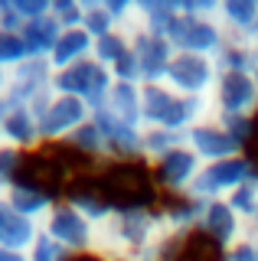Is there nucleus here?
<instances>
[{
    "instance_id": "1",
    "label": "nucleus",
    "mask_w": 258,
    "mask_h": 261,
    "mask_svg": "<svg viewBox=\"0 0 258 261\" xmlns=\"http://www.w3.org/2000/svg\"><path fill=\"white\" fill-rule=\"evenodd\" d=\"M160 222V202L157 206H118L115 216L105 225H98L95 258L98 261H131L138 255H147L164 239Z\"/></svg>"
},
{
    "instance_id": "2",
    "label": "nucleus",
    "mask_w": 258,
    "mask_h": 261,
    "mask_svg": "<svg viewBox=\"0 0 258 261\" xmlns=\"http://www.w3.org/2000/svg\"><path fill=\"white\" fill-rule=\"evenodd\" d=\"M206 118H213V105L203 101V98L176 95L164 82L160 85H141V121H144V127H157V130H170V134L187 137V130L196 127Z\"/></svg>"
},
{
    "instance_id": "3",
    "label": "nucleus",
    "mask_w": 258,
    "mask_h": 261,
    "mask_svg": "<svg viewBox=\"0 0 258 261\" xmlns=\"http://www.w3.org/2000/svg\"><path fill=\"white\" fill-rule=\"evenodd\" d=\"M180 20L170 33V43L176 53L187 56H206V59H216L222 53V46L229 43L225 30L216 20V10H219V0H180Z\"/></svg>"
},
{
    "instance_id": "4",
    "label": "nucleus",
    "mask_w": 258,
    "mask_h": 261,
    "mask_svg": "<svg viewBox=\"0 0 258 261\" xmlns=\"http://www.w3.org/2000/svg\"><path fill=\"white\" fill-rule=\"evenodd\" d=\"M92 179L115 206H157L160 202L150 167L144 163H105L92 170Z\"/></svg>"
},
{
    "instance_id": "5",
    "label": "nucleus",
    "mask_w": 258,
    "mask_h": 261,
    "mask_svg": "<svg viewBox=\"0 0 258 261\" xmlns=\"http://www.w3.org/2000/svg\"><path fill=\"white\" fill-rule=\"evenodd\" d=\"M53 79H56V72H53V65L46 59H27L23 65H17L13 72H7L4 101L10 105V108L39 111L56 95Z\"/></svg>"
},
{
    "instance_id": "6",
    "label": "nucleus",
    "mask_w": 258,
    "mask_h": 261,
    "mask_svg": "<svg viewBox=\"0 0 258 261\" xmlns=\"http://www.w3.org/2000/svg\"><path fill=\"white\" fill-rule=\"evenodd\" d=\"M39 232L49 235V239L66 248L72 258H88L95 255V242H98V228H95L82 212H75L66 199H59L53 206V212L43 219Z\"/></svg>"
},
{
    "instance_id": "7",
    "label": "nucleus",
    "mask_w": 258,
    "mask_h": 261,
    "mask_svg": "<svg viewBox=\"0 0 258 261\" xmlns=\"http://www.w3.org/2000/svg\"><path fill=\"white\" fill-rule=\"evenodd\" d=\"M258 173V163L252 153H239V157L219 160V163H203L196 183H193L190 196L199 202H213V199H229L245 179H252Z\"/></svg>"
},
{
    "instance_id": "8",
    "label": "nucleus",
    "mask_w": 258,
    "mask_h": 261,
    "mask_svg": "<svg viewBox=\"0 0 258 261\" xmlns=\"http://www.w3.org/2000/svg\"><path fill=\"white\" fill-rule=\"evenodd\" d=\"M53 85H56L59 95L79 98V101H85L92 111H98L105 105V98H108V92H111V85H115V75H111L101 62L85 59V62L72 65V69L56 72Z\"/></svg>"
},
{
    "instance_id": "9",
    "label": "nucleus",
    "mask_w": 258,
    "mask_h": 261,
    "mask_svg": "<svg viewBox=\"0 0 258 261\" xmlns=\"http://www.w3.org/2000/svg\"><path fill=\"white\" fill-rule=\"evenodd\" d=\"M36 118H39L43 147H62L79 127L92 121V108H88L85 101H79V98H69V95L56 92L49 101L36 111Z\"/></svg>"
},
{
    "instance_id": "10",
    "label": "nucleus",
    "mask_w": 258,
    "mask_h": 261,
    "mask_svg": "<svg viewBox=\"0 0 258 261\" xmlns=\"http://www.w3.org/2000/svg\"><path fill=\"white\" fill-rule=\"evenodd\" d=\"M209 105L216 118H258V85L252 72H219Z\"/></svg>"
},
{
    "instance_id": "11",
    "label": "nucleus",
    "mask_w": 258,
    "mask_h": 261,
    "mask_svg": "<svg viewBox=\"0 0 258 261\" xmlns=\"http://www.w3.org/2000/svg\"><path fill=\"white\" fill-rule=\"evenodd\" d=\"M216 79H219V65H216V59L176 53L170 69H167V75H164V85L173 88L176 95L209 101V95H213V88H216Z\"/></svg>"
},
{
    "instance_id": "12",
    "label": "nucleus",
    "mask_w": 258,
    "mask_h": 261,
    "mask_svg": "<svg viewBox=\"0 0 258 261\" xmlns=\"http://www.w3.org/2000/svg\"><path fill=\"white\" fill-rule=\"evenodd\" d=\"M199 170H203L199 157L187 144H180L150 167V176H154V186H157L160 199H176V196H190Z\"/></svg>"
},
{
    "instance_id": "13",
    "label": "nucleus",
    "mask_w": 258,
    "mask_h": 261,
    "mask_svg": "<svg viewBox=\"0 0 258 261\" xmlns=\"http://www.w3.org/2000/svg\"><path fill=\"white\" fill-rule=\"evenodd\" d=\"M196 235L203 242H209L216 251H222V248H229V245L242 242L245 235H252V228L236 216V209L225 199H213V202H203V216H199Z\"/></svg>"
},
{
    "instance_id": "14",
    "label": "nucleus",
    "mask_w": 258,
    "mask_h": 261,
    "mask_svg": "<svg viewBox=\"0 0 258 261\" xmlns=\"http://www.w3.org/2000/svg\"><path fill=\"white\" fill-rule=\"evenodd\" d=\"M131 49H134V65H138V79L141 85H160L170 69L176 49L170 39L154 36L147 30H134L131 33Z\"/></svg>"
},
{
    "instance_id": "15",
    "label": "nucleus",
    "mask_w": 258,
    "mask_h": 261,
    "mask_svg": "<svg viewBox=\"0 0 258 261\" xmlns=\"http://www.w3.org/2000/svg\"><path fill=\"white\" fill-rule=\"evenodd\" d=\"M187 147L199 157V163H219V160H229V157L245 153L239 147V141L225 130V124L216 118V114L187 130Z\"/></svg>"
},
{
    "instance_id": "16",
    "label": "nucleus",
    "mask_w": 258,
    "mask_h": 261,
    "mask_svg": "<svg viewBox=\"0 0 258 261\" xmlns=\"http://www.w3.org/2000/svg\"><path fill=\"white\" fill-rule=\"evenodd\" d=\"M59 199H62L59 193L46 190L43 183H36V179H30V176H23L20 183H13L10 190L4 193V202H7V206L17 212V216L36 222V225H43V219L53 212V206Z\"/></svg>"
},
{
    "instance_id": "17",
    "label": "nucleus",
    "mask_w": 258,
    "mask_h": 261,
    "mask_svg": "<svg viewBox=\"0 0 258 261\" xmlns=\"http://www.w3.org/2000/svg\"><path fill=\"white\" fill-rule=\"evenodd\" d=\"M0 144L13 147L20 153H36L43 150V134H39V118L30 108H10L7 105L0 114Z\"/></svg>"
},
{
    "instance_id": "18",
    "label": "nucleus",
    "mask_w": 258,
    "mask_h": 261,
    "mask_svg": "<svg viewBox=\"0 0 258 261\" xmlns=\"http://www.w3.org/2000/svg\"><path fill=\"white\" fill-rule=\"evenodd\" d=\"M62 199H66L75 212H82L95 228L105 225L111 216H115V209H118L115 202L98 190V183L92 179V173H82V176L72 179V183L66 186V193H62Z\"/></svg>"
},
{
    "instance_id": "19",
    "label": "nucleus",
    "mask_w": 258,
    "mask_h": 261,
    "mask_svg": "<svg viewBox=\"0 0 258 261\" xmlns=\"http://www.w3.org/2000/svg\"><path fill=\"white\" fill-rule=\"evenodd\" d=\"M199 216H203V202L193 196L160 199V222H164V232L173 239H193L199 228Z\"/></svg>"
},
{
    "instance_id": "20",
    "label": "nucleus",
    "mask_w": 258,
    "mask_h": 261,
    "mask_svg": "<svg viewBox=\"0 0 258 261\" xmlns=\"http://www.w3.org/2000/svg\"><path fill=\"white\" fill-rule=\"evenodd\" d=\"M92 56H95V39L88 36L82 27H75V30L59 33V39H56V46H53V53H49L46 62L53 65V72H62V69H72V65L92 59Z\"/></svg>"
},
{
    "instance_id": "21",
    "label": "nucleus",
    "mask_w": 258,
    "mask_h": 261,
    "mask_svg": "<svg viewBox=\"0 0 258 261\" xmlns=\"http://www.w3.org/2000/svg\"><path fill=\"white\" fill-rule=\"evenodd\" d=\"M39 239V225L30 222V219L17 216L0 196V248L4 251H23L27 255L30 245Z\"/></svg>"
},
{
    "instance_id": "22",
    "label": "nucleus",
    "mask_w": 258,
    "mask_h": 261,
    "mask_svg": "<svg viewBox=\"0 0 258 261\" xmlns=\"http://www.w3.org/2000/svg\"><path fill=\"white\" fill-rule=\"evenodd\" d=\"M216 20L225 30L229 39H245L252 36V27L258 20V0H219Z\"/></svg>"
},
{
    "instance_id": "23",
    "label": "nucleus",
    "mask_w": 258,
    "mask_h": 261,
    "mask_svg": "<svg viewBox=\"0 0 258 261\" xmlns=\"http://www.w3.org/2000/svg\"><path fill=\"white\" fill-rule=\"evenodd\" d=\"M180 13V0H138V30L170 39Z\"/></svg>"
},
{
    "instance_id": "24",
    "label": "nucleus",
    "mask_w": 258,
    "mask_h": 261,
    "mask_svg": "<svg viewBox=\"0 0 258 261\" xmlns=\"http://www.w3.org/2000/svg\"><path fill=\"white\" fill-rule=\"evenodd\" d=\"M101 111L115 114V118L127 121V124H141L144 127V121H141V85L115 82L111 92H108V98H105V105H101Z\"/></svg>"
},
{
    "instance_id": "25",
    "label": "nucleus",
    "mask_w": 258,
    "mask_h": 261,
    "mask_svg": "<svg viewBox=\"0 0 258 261\" xmlns=\"http://www.w3.org/2000/svg\"><path fill=\"white\" fill-rule=\"evenodd\" d=\"M59 23L53 20V16H39V20H30L20 27V36L23 43H27V53L30 59H49L56 39H59Z\"/></svg>"
},
{
    "instance_id": "26",
    "label": "nucleus",
    "mask_w": 258,
    "mask_h": 261,
    "mask_svg": "<svg viewBox=\"0 0 258 261\" xmlns=\"http://www.w3.org/2000/svg\"><path fill=\"white\" fill-rule=\"evenodd\" d=\"M187 144V137L180 134H170V130H157V127H144L141 134V163L144 167H154L160 157H167V153L173 150V147Z\"/></svg>"
},
{
    "instance_id": "27",
    "label": "nucleus",
    "mask_w": 258,
    "mask_h": 261,
    "mask_svg": "<svg viewBox=\"0 0 258 261\" xmlns=\"http://www.w3.org/2000/svg\"><path fill=\"white\" fill-rule=\"evenodd\" d=\"M82 30L92 39H101V36H108V33L121 30L118 20L108 10V0H82Z\"/></svg>"
},
{
    "instance_id": "28",
    "label": "nucleus",
    "mask_w": 258,
    "mask_h": 261,
    "mask_svg": "<svg viewBox=\"0 0 258 261\" xmlns=\"http://www.w3.org/2000/svg\"><path fill=\"white\" fill-rule=\"evenodd\" d=\"M252 59H255V46L245 39H229L222 46V53L216 56L219 72H252Z\"/></svg>"
},
{
    "instance_id": "29",
    "label": "nucleus",
    "mask_w": 258,
    "mask_h": 261,
    "mask_svg": "<svg viewBox=\"0 0 258 261\" xmlns=\"http://www.w3.org/2000/svg\"><path fill=\"white\" fill-rule=\"evenodd\" d=\"M225 202L236 209V216L242 219V222L252 228V225H255V219H258V173H255L252 179H245V183H242Z\"/></svg>"
},
{
    "instance_id": "30",
    "label": "nucleus",
    "mask_w": 258,
    "mask_h": 261,
    "mask_svg": "<svg viewBox=\"0 0 258 261\" xmlns=\"http://www.w3.org/2000/svg\"><path fill=\"white\" fill-rule=\"evenodd\" d=\"M27 153L13 150V147H0V196L10 190L13 183H20L27 173Z\"/></svg>"
},
{
    "instance_id": "31",
    "label": "nucleus",
    "mask_w": 258,
    "mask_h": 261,
    "mask_svg": "<svg viewBox=\"0 0 258 261\" xmlns=\"http://www.w3.org/2000/svg\"><path fill=\"white\" fill-rule=\"evenodd\" d=\"M27 59H30V53H27V43H23L20 33H0V69L13 72Z\"/></svg>"
},
{
    "instance_id": "32",
    "label": "nucleus",
    "mask_w": 258,
    "mask_h": 261,
    "mask_svg": "<svg viewBox=\"0 0 258 261\" xmlns=\"http://www.w3.org/2000/svg\"><path fill=\"white\" fill-rule=\"evenodd\" d=\"M49 16L59 23V30H75L82 27V0H53Z\"/></svg>"
},
{
    "instance_id": "33",
    "label": "nucleus",
    "mask_w": 258,
    "mask_h": 261,
    "mask_svg": "<svg viewBox=\"0 0 258 261\" xmlns=\"http://www.w3.org/2000/svg\"><path fill=\"white\" fill-rule=\"evenodd\" d=\"M27 261H75V258H72L66 248H59L49 235L39 232V239L30 245V251H27Z\"/></svg>"
},
{
    "instance_id": "34",
    "label": "nucleus",
    "mask_w": 258,
    "mask_h": 261,
    "mask_svg": "<svg viewBox=\"0 0 258 261\" xmlns=\"http://www.w3.org/2000/svg\"><path fill=\"white\" fill-rule=\"evenodd\" d=\"M216 261H258V248H255V235H245L242 242L229 245V248L219 251Z\"/></svg>"
},
{
    "instance_id": "35",
    "label": "nucleus",
    "mask_w": 258,
    "mask_h": 261,
    "mask_svg": "<svg viewBox=\"0 0 258 261\" xmlns=\"http://www.w3.org/2000/svg\"><path fill=\"white\" fill-rule=\"evenodd\" d=\"M49 4H53V0H13V7H17V13H20L23 23L39 20V16H49Z\"/></svg>"
},
{
    "instance_id": "36",
    "label": "nucleus",
    "mask_w": 258,
    "mask_h": 261,
    "mask_svg": "<svg viewBox=\"0 0 258 261\" xmlns=\"http://www.w3.org/2000/svg\"><path fill=\"white\" fill-rule=\"evenodd\" d=\"M0 261H27V255L23 251H4L0 248Z\"/></svg>"
},
{
    "instance_id": "37",
    "label": "nucleus",
    "mask_w": 258,
    "mask_h": 261,
    "mask_svg": "<svg viewBox=\"0 0 258 261\" xmlns=\"http://www.w3.org/2000/svg\"><path fill=\"white\" fill-rule=\"evenodd\" d=\"M252 79H255V85H258V46H255V59H252Z\"/></svg>"
},
{
    "instance_id": "38",
    "label": "nucleus",
    "mask_w": 258,
    "mask_h": 261,
    "mask_svg": "<svg viewBox=\"0 0 258 261\" xmlns=\"http://www.w3.org/2000/svg\"><path fill=\"white\" fill-rule=\"evenodd\" d=\"M248 43L258 46V20H255V27H252V36H248Z\"/></svg>"
},
{
    "instance_id": "39",
    "label": "nucleus",
    "mask_w": 258,
    "mask_h": 261,
    "mask_svg": "<svg viewBox=\"0 0 258 261\" xmlns=\"http://www.w3.org/2000/svg\"><path fill=\"white\" fill-rule=\"evenodd\" d=\"M4 88H7V72L0 69V95H4Z\"/></svg>"
},
{
    "instance_id": "40",
    "label": "nucleus",
    "mask_w": 258,
    "mask_h": 261,
    "mask_svg": "<svg viewBox=\"0 0 258 261\" xmlns=\"http://www.w3.org/2000/svg\"><path fill=\"white\" fill-rule=\"evenodd\" d=\"M252 232H258V219H255V225H252Z\"/></svg>"
},
{
    "instance_id": "41",
    "label": "nucleus",
    "mask_w": 258,
    "mask_h": 261,
    "mask_svg": "<svg viewBox=\"0 0 258 261\" xmlns=\"http://www.w3.org/2000/svg\"><path fill=\"white\" fill-rule=\"evenodd\" d=\"M252 235H255V248H258V232H252Z\"/></svg>"
},
{
    "instance_id": "42",
    "label": "nucleus",
    "mask_w": 258,
    "mask_h": 261,
    "mask_svg": "<svg viewBox=\"0 0 258 261\" xmlns=\"http://www.w3.org/2000/svg\"><path fill=\"white\" fill-rule=\"evenodd\" d=\"M0 147H4V144H0Z\"/></svg>"
}]
</instances>
